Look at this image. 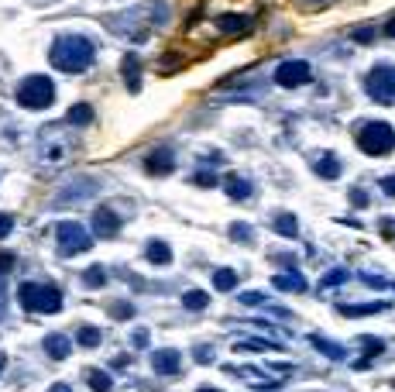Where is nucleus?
I'll use <instances>...</instances> for the list:
<instances>
[{
  "label": "nucleus",
  "mask_w": 395,
  "mask_h": 392,
  "mask_svg": "<svg viewBox=\"0 0 395 392\" xmlns=\"http://www.w3.org/2000/svg\"><path fill=\"white\" fill-rule=\"evenodd\" d=\"M97 59V45L86 38V35H59L49 49V62L59 69V73H86Z\"/></svg>",
  "instance_id": "nucleus-1"
},
{
  "label": "nucleus",
  "mask_w": 395,
  "mask_h": 392,
  "mask_svg": "<svg viewBox=\"0 0 395 392\" xmlns=\"http://www.w3.org/2000/svg\"><path fill=\"white\" fill-rule=\"evenodd\" d=\"M165 21H168V8L162 4V0H158V4H155V0H148V4H141V8L114 18V21H110V32L127 35V38H148V35H151L155 28H162Z\"/></svg>",
  "instance_id": "nucleus-2"
},
{
  "label": "nucleus",
  "mask_w": 395,
  "mask_h": 392,
  "mask_svg": "<svg viewBox=\"0 0 395 392\" xmlns=\"http://www.w3.org/2000/svg\"><path fill=\"white\" fill-rule=\"evenodd\" d=\"M354 141H357V148H361L364 155L381 158V155H388V151L395 148V127H392L388 121H364V124L357 127Z\"/></svg>",
  "instance_id": "nucleus-3"
},
{
  "label": "nucleus",
  "mask_w": 395,
  "mask_h": 392,
  "mask_svg": "<svg viewBox=\"0 0 395 392\" xmlns=\"http://www.w3.org/2000/svg\"><path fill=\"white\" fill-rule=\"evenodd\" d=\"M18 299L31 313H59L62 310V293L55 286H45V282H25L18 289Z\"/></svg>",
  "instance_id": "nucleus-4"
},
{
  "label": "nucleus",
  "mask_w": 395,
  "mask_h": 392,
  "mask_svg": "<svg viewBox=\"0 0 395 392\" xmlns=\"http://www.w3.org/2000/svg\"><path fill=\"white\" fill-rule=\"evenodd\" d=\"M364 93L374 103H381V107H395V66L392 62H378L364 76Z\"/></svg>",
  "instance_id": "nucleus-5"
},
{
  "label": "nucleus",
  "mask_w": 395,
  "mask_h": 392,
  "mask_svg": "<svg viewBox=\"0 0 395 392\" xmlns=\"http://www.w3.org/2000/svg\"><path fill=\"white\" fill-rule=\"evenodd\" d=\"M52 100H55V83L49 76H28V79H21L18 103L25 110H45V107H52Z\"/></svg>",
  "instance_id": "nucleus-6"
},
{
  "label": "nucleus",
  "mask_w": 395,
  "mask_h": 392,
  "mask_svg": "<svg viewBox=\"0 0 395 392\" xmlns=\"http://www.w3.org/2000/svg\"><path fill=\"white\" fill-rule=\"evenodd\" d=\"M73 151V138L62 134V127H45L38 138V158L42 165H62Z\"/></svg>",
  "instance_id": "nucleus-7"
},
{
  "label": "nucleus",
  "mask_w": 395,
  "mask_h": 392,
  "mask_svg": "<svg viewBox=\"0 0 395 392\" xmlns=\"http://www.w3.org/2000/svg\"><path fill=\"white\" fill-rule=\"evenodd\" d=\"M55 238H59V255H79V252H86L93 241H90V234H86V228L83 224H76V221H62L59 228H55Z\"/></svg>",
  "instance_id": "nucleus-8"
},
{
  "label": "nucleus",
  "mask_w": 395,
  "mask_h": 392,
  "mask_svg": "<svg viewBox=\"0 0 395 392\" xmlns=\"http://www.w3.org/2000/svg\"><path fill=\"white\" fill-rule=\"evenodd\" d=\"M272 79L279 86H285V90H299V86H306L313 79V69H309L306 59H285V62H279V69H275Z\"/></svg>",
  "instance_id": "nucleus-9"
},
{
  "label": "nucleus",
  "mask_w": 395,
  "mask_h": 392,
  "mask_svg": "<svg viewBox=\"0 0 395 392\" xmlns=\"http://www.w3.org/2000/svg\"><path fill=\"white\" fill-rule=\"evenodd\" d=\"M172 169H175V151L168 145H162V148H155V151L144 155V172L148 175H168Z\"/></svg>",
  "instance_id": "nucleus-10"
},
{
  "label": "nucleus",
  "mask_w": 395,
  "mask_h": 392,
  "mask_svg": "<svg viewBox=\"0 0 395 392\" xmlns=\"http://www.w3.org/2000/svg\"><path fill=\"white\" fill-rule=\"evenodd\" d=\"M93 231H97V238H114V234L120 231V217H117L110 207H97V214H93Z\"/></svg>",
  "instance_id": "nucleus-11"
},
{
  "label": "nucleus",
  "mask_w": 395,
  "mask_h": 392,
  "mask_svg": "<svg viewBox=\"0 0 395 392\" xmlns=\"http://www.w3.org/2000/svg\"><path fill=\"white\" fill-rule=\"evenodd\" d=\"M151 368H155L158 375H175V371L182 368V354L172 351V347H162V351L151 354Z\"/></svg>",
  "instance_id": "nucleus-12"
},
{
  "label": "nucleus",
  "mask_w": 395,
  "mask_h": 392,
  "mask_svg": "<svg viewBox=\"0 0 395 392\" xmlns=\"http://www.w3.org/2000/svg\"><path fill=\"white\" fill-rule=\"evenodd\" d=\"M251 25H255V21H251L248 14H220V18H217V28H220L224 35H248Z\"/></svg>",
  "instance_id": "nucleus-13"
},
{
  "label": "nucleus",
  "mask_w": 395,
  "mask_h": 392,
  "mask_svg": "<svg viewBox=\"0 0 395 392\" xmlns=\"http://www.w3.org/2000/svg\"><path fill=\"white\" fill-rule=\"evenodd\" d=\"M313 172H316L320 179H337V175L344 172V165H340V158H337L333 151H323V155L313 158Z\"/></svg>",
  "instance_id": "nucleus-14"
},
{
  "label": "nucleus",
  "mask_w": 395,
  "mask_h": 392,
  "mask_svg": "<svg viewBox=\"0 0 395 392\" xmlns=\"http://www.w3.org/2000/svg\"><path fill=\"white\" fill-rule=\"evenodd\" d=\"M120 73H124V83H127V90H131V93H138V90H141V59H138L134 52H127V56H124V62H120Z\"/></svg>",
  "instance_id": "nucleus-15"
},
{
  "label": "nucleus",
  "mask_w": 395,
  "mask_h": 392,
  "mask_svg": "<svg viewBox=\"0 0 395 392\" xmlns=\"http://www.w3.org/2000/svg\"><path fill=\"white\" fill-rule=\"evenodd\" d=\"M272 286L275 289H282V293H306V279L292 269V272H279V275H272Z\"/></svg>",
  "instance_id": "nucleus-16"
},
{
  "label": "nucleus",
  "mask_w": 395,
  "mask_h": 392,
  "mask_svg": "<svg viewBox=\"0 0 395 392\" xmlns=\"http://www.w3.org/2000/svg\"><path fill=\"white\" fill-rule=\"evenodd\" d=\"M45 354L55 358V361H62V358L73 354V341H69L66 334H49V337H45Z\"/></svg>",
  "instance_id": "nucleus-17"
},
{
  "label": "nucleus",
  "mask_w": 395,
  "mask_h": 392,
  "mask_svg": "<svg viewBox=\"0 0 395 392\" xmlns=\"http://www.w3.org/2000/svg\"><path fill=\"white\" fill-rule=\"evenodd\" d=\"M224 186H227V196H231V200H251V182L244 179V175H227L224 179Z\"/></svg>",
  "instance_id": "nucleus-18"
},
{
  "label": "nucleus",
  "mask_w": 395,
  "mask_h": 392,
  "mask_svg": "<svg viewBox=\"0 0 395 392\" xmlns=\"http://www.w3.org/2000/svg\"><path fill=\"white\" fill-rule=\"evenodd\" d=\"M144 258H148L151 265H168V262H172V248H168L165 241H151V245L144 248Z\"/></svg>",
  "instance_id": "nucleus-19"
},
{
  "label": "nucleus",
  "mask_w": 395,
  "mask_h": 392,
  "mask_svg": "<svg viewBox=\"0 0 395 392\" xmlns=\"http://www.w3.org/2000/svg\"><path fill=\"white\" fill-rule=\"evenodd\" d=\"M309 341H313L316 351H323V354L333 358V361H344V358H347V347H340V344H333V341H327V337H320V334H313Z\"/></svg>",
  "instance_id": "nucleus-20"
},
{
  "label": "nucleus",
  "mask_w": 395,
  "mask_h": 392,
  "mask_svg": "<svg viewBox=\"0 0 395 392\" xmlns=\"http://www.w3.org/2000/svg\"><path fill=\"white\" fill-rule=\"evenodd\" d=\"M66 121H69L73 127H86V124H93V107H90V103H76V107H69Z\"/></svg>",
  "instance_id": "nucleus-21"
},
{
  "label": "nucleus",
  "mask_w": 395,
  "mask_h": 392,
  "mask_svg": "<svg viewBox=\"0 0 395 392\" xmlns=\"http://www.w3.org/2000/svg\"><path fill=\"white\" fill-rule=\"evenodd\" d=\"M83 378H86V385H90L93 392H110V385H114V382H110V375H107V371H100V368H86V371H83Z\"/></svg>",
  "instance_id": "nucleus-22"
},
{
  "label": "nucleus",
  "mask_w": 395,
  "mask_h": 392,
  "mask_svg": "<svg viewBox=\"0 0 395 392\" xmlns=\"http://www.w3.org/2000/svg\"><path fill=\"white\" fill-rule=\"evenodd\" d=\"M182 306H186V310H207V306H210V293L189 289V293H182Z\"/></svg>",
  "instance_id": "nucleus-23"
},
{
  "label": "nucleus",
  "mask_w": 395,
  "mask_h": 392,
  "mask_svg": "<svg viewBox=\"0 0 395 392\" xmlns=\"http://www.w3.org/2000/svg\"><path fill=\"white\" fill-rule=\"evenodd\" d=\"M272 224H275V231H279L282 238H296V234H299V224H296V217H292V214H275V221H272Z\"/></svg>",
  "instance_id": "nucleus-24"
},
{
  "label": "nucleus",
  "mask_w": 395,
  "mask_h": 392,
  "mask_svg": "<svg viewBox=\"0 0 395 392\" xmlns=\"http://www.w3.org/2000/svg\"><path fill=\"white\" fill-rule=\"evenodd\" d=\"M214 286H217L220 293H231V289L238 286V272H234V269H217V272H214Z\"/></svg>",
  "instance_id": "nucleus-25"
},
{
  "label": "nucleus",
  "mask_w": 395,
  "mask_h": 392,
  "mask_svg": "<svg viewBox=\"0 0 395 392\" xmlns=\"http://www.w3.org/2000/svg\"><path fill=\"white\" fill-rule=\"evenodd\" d=\"M344 317H364V313H381V310H388V303H364V306H337Z\"/></svg>",
  "instance_id": "nucleus-26"
},
{
  "label": "nucleus",
  "mask_w": 395,
  "mask_h": 392,
  "mask_svg": "<svg viewBox=\"0 0 395 392\" xmlns=\"http://www.w3.org/2000/svg\"><path fill=\"white\" fill-rule=\"evenodd\" d=\"M107 282V269L103 265H90L86 272H83V286H90V289H100Z\"/></svg>",
  "instance_id": "nucleus-27"
},
{
  "label": "nucleus",
  "mask_w": 395,
  "mask_h": 392,
  "mask_svg": "<svg viewBox=\"0 0 395 392\" xmlns=\"http://www.w3.org/2000/svg\"><path fill=\"white\" fill-rule=\"evenodd\" d=\"M100 327H79V334H76V341L83 344V347H97L100 344Z\"/></svg>",
  "instance_id": "nucleus-28"
},
{
  "label": "nucleus",
  "mask_w": 395,
  "mask_h": 392,
  "mask_svg": "<svg viewBox=\"0 0 395 392\" xmlns=\"http://www.w3.org/2000/svg\"><path fill=\"white\" fill-rule=\"evenodd\" d=\"M192 358L200 361V365H210V361H214V347H210V344H196V347H192Z\"/></svg>",
  "instance_id": "nucleus-29"
},
{
  "label": "nucleus",
  "mask_w": 395,
  "mask_h": 392,
  "mask_svg": "<svg viewBox=\"0 0 395 392\" xmlns=\"http://www.w3.org/2000/svg\"><path fill=\"white\" fill-rule=\"evenodd\" d=\"M231 238H234V241H244V245H248V241H251L255 234H251V228H248V224H231Z\"/></svg>",
  "instance_id": "nucleus-30"
},
{
  "label": "nucleus",
  "mask_w": 395,
  "mask_h": 392,
  "mask_svg": "<svg viewBox=\"0 0 395 392\" xmlns=\"http://www.w3.org/2000/svg\"><path fill=\"white\" fill-rule=\"evenodd\" d=\"M192 182H196V186H210V189H214V186H217V175H214L210 169H200V172L192 175Z\"/></svg>",
  "instance_id": "nucleus-31"
},
{
  "label": "nucleus",
  "mask_w": 395,
  "mask_h": 392,
  "mask_svg": "<svg viewBox=\"0 0 395 392\" xmlns=\"http://www.w3.org/2000/svg\"><path fill=\"white\" fill-rule=\"evenodd\" d=\"M351 42H374V25H368V28H354V32H351Z\"/></svg>",
  "instance_id": "nucleus-32"
},
{
  "label": "nucleus",
  "mask_w": 395,
  "mask_h": 392,
  "mask_svg": "<svg viewBox=\"0 0 395 392\" xmlns=\"http://www.w3.org/2000/svg\"><path fill=\"white\" fill-rule=\"evenodd\" d=\"M361 347H364V351H371V354H381V351H385V341H378V337H368V334H364V337H361Z\"/></svg>",
  "instance_id": "nucleus-33"
},
{
  "label": "nucleus",
  "mask_w": 395,
  "mask_h": 392,
  "mask_svg": "<svg viewBox=\"0 0 395 392\" xmlns=\"http://www.w3.org/2000/svg\"><path fill=\"white\" fill-rule=\"evenodd\" d=\"M11 231H14V217L11 214H0V241H4Z\"/></svg>",
  "instance_id": "nucleus-34"
},
{
  "label": "nucleus",
  "mask_w": 395,
  "mask_h": 392,
  "mask_svg": "<svg viewBox=\"0 0 395 392\" xmlns=\"http://www.w3.org/2000/svg\"><path fill=\"white\" fill-rule=\"evenodd\" d=\"M351 204H354V207H368L371 196H368L364 189H351Z\"/></svg>",
  "instance_id": "nucleus-35"
},
{
  "label": "nucleus",
  "mask_w": 395,
  "mask_h": 392,
  "mask_svg": "<svg viewBox=\"0 0 395 392\" xmlns=\"http://www.w3.org/2000/svg\"><path fill=\"white\" fill-rule=\"evenodd\" d=\"M110 313H114L117 320H127V317H134V306H131V303H117Z\"/></svg>",
  "instance_id": "nucleus-36"
},
{
  "label": "nucleus",
  "mask_w": 395,
  "mask_h": 392,
  "mask_svg": "<svg viewBox=\"0 0 395 392\" xmlns=\"http://www.w3.org/2000/svg\"><path fill=\"white\" fill-rule=\"evenodd\" d=\"M241 303H244V306H262L265 296H262V293H241Z\"/></svg>",
  "instance_id": "nucleus-37"
},
{
  "label": "nucleus",
  "mask_w": 395,
  "mask_h": 392,
  "mask_svg": "<svg viewBox=\"0 0 395 392\" xmlns=\"http://www.w3.org/2000/svg\"><path fill=\"white\" fill-rule=\"evenodd\" d=\"M337 282H347V272H344V269H337V272H330V275L323 279V286H337Z\"/></svg>",
  "instance_id": "nucleus-38"
},
{
  "label": "nucleus",
  "mask_w": 395,
  "mask_h": 392,
  "mask_svg": "<svg viewBox=\"0 0 395 392\" xmlns=\"http://www.w3.org/2000/svg\"><path fill=\"white\" fill-rule=\"evenodd\" d=\"M381 189H385V196H395V175H381V182H378Z\"/></svg>",
  "instance_id": "nucleus-39"
},
{
  "label": "nucleus",
  "mask_w": 395,
  "mask_h": 392,
  "mask_svg": "<svg viewBox=\"0 0 395 392\" xmlns=\"http://www.w3.org/2000/svg\"><path fill=\"white\" fill-rule=\"evenodd\" d=\"M8 269H14V255H0V275H4Z\"/></svg>",
  "instance_id": "nucleus-40"
},
{
  "label": "nucleus",
  "mask_w": 395,
  "mask_h": 392,
  "mask_svg": "<svg viewBox=\"0 0 395 392\" xmlns=\"http://www.w3.org/2000/svg\"><path fill=\"white\" fill-rule=\"evenodd\" d=\"M364 282H368V286H374V289H385V286H388V282H385V279H378V275H364Z\"/></svg>",
  "instance_id": "nucleus-41"
},
{
  "label": "nucleus",
  "mask_w": 395,
  "mask_h": 392,
  "mask_svg": "<svg viewBox=\"0 0 395 392\" xmlns=\"http://www.w3.org/2000/svg\"><path fill=\"white\" fill-rule=\"evenodd\" d=\"M134 344L144 347V344H148V330H138V334H134Z\"/></svg>",
  "instance_id": "nucleus-42"
},
{
  "label": "nucleus",
  "mask_w": 395,
  "mask_h": 392,
  "mask_svg": "<svg viewBox=\"0 0 395 392\" xmlns=\"http://www.w3.org/2000/svg\"><path fill=\"white\" fill-rule=\"evenodd\" d=\"M4 306H8V289H4V279H0V313H4Z\"/></svg>",
  "instance_id": "nucleus-43"
},
{
  "label": "nucleus",
  "mask_w": 395,
  "mask_h": 392,
  "mask_svg": "<svg viewBox=\"0 0 395 392\" xmlns=\"http://www.w3.org/2000/svg\"><path fill=\"white\" fill-rule=\"evenodd\" d=\"M381 32H385V35H388V38H395V18H392V21H388V25H385V28H381Z\"/></svg>",
  "instance_id": "nucleus-44"
},
{
  "label": "nucleus",
  "mask_w": 395,
  "mask_h": 392,
  "mask_svg": "<svg viewBox=\"0 0 395 392\" xmlns=\"http://www.w3.org/2000/svg\"><path fill=\"white\" fill-rule=\"evenodd\" d=\"M49 392H73V389H69V385H66V382H55V385H52V389H49Z\"/></svg>",
  "instance_id": "nucleus-45"
},
{
  "label": "nucleus",
  "mask_w": 395,
  "mask_h": 392,
  "mask_svg": "<svg viewBox=\"0 0 395 392\" xmlns=\"http://www.w3.org/2000/svg\"><path fill=\"white\" fill-rule=\"evenodd\" d=\"M200 392H220V389H200Z\"/></svg>",
  "instance_id": "nucleus-46"
},
{
  "label": "nucleus",
  "mask_w": 395,
  "mask_h": 392,
  "mask_svg": "<svg viewBox=\"0 0 395 392\" xmlns=\"http://www.w3.org/2000/svg\"><path fill=\"white\" fill-rule=\"evenodd\" d=\"M0 368H4V361H0Z\"/></svg>",
  "instance_id": "nucleus-47"
},
{
  "label": "nucleus",
  "mask_w": 395,
  "mask_h": 392,
  "mask_svg": "<svg viewBox=\"0 0 395 392\" xmlns=\"http://www.w3.org/2000/svg\"><path fill=\"white\" fill-rule=\"evenodd\" d=\"M320 4H323V0H320Z\"/></svg>",
  "instance_id": "nucleus-48"
}]
</instances>
